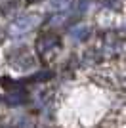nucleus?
Instances as JSON below:
<instances>
[{"instance_id": "nucleus-1", "label": "nucleus", "mask_w": 126, "mask_h": 128, "mask_svg": "<svg viewBox=\"0 0 126 128\" xmlns=\"http://www.w3.org/2000/svg\"><path fill=\"white\" fill-rule=\"evenodd\" d=\"M36 23H38L36 16L19 17V19H16V23H14V31H16V32H27V31H31V29H34Z\"/></svg>"}, {"instance_id": "nucleus-2", "label": "nucleus", "mask_w": 126, "mask_h": 128, "mask_svg": "<svg viewBox=\"0 0 126 128\" xmlns=\"http://www.w3.org/2000/svg\"><path fill=\"white\" fill-rule=\"evenodd\" d=\"M25 94H21V92H14V94H10V96H6V102L10 103V105H21V103H25Z\"/></svg>"}]
</instances>
